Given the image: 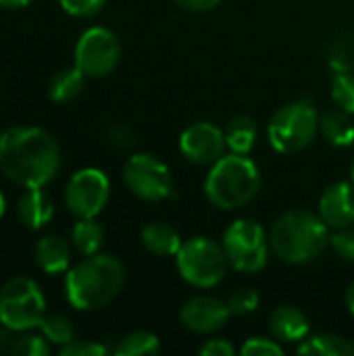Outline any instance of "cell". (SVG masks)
Listing matches in <instances>:
<instances>
[{
  "mask_svg": "<svg viewBox=\"0 0 354 356\" xmlns=\"http://www.w3.org/2000/svg\"><path fill=\"white\" fill-rule=\"evenodd\" d=\"M10 355L15 356H48L50 342L44 336H21L8 346Z\"/></svg>",
  "mask_w": 354,
  "mask_h": 356,
  "instance_id": "4316f807",
  "label": "cell"
},
{
  "mask_svg": "<svg viewBox=\"0 0 354 356\" xmlns=\"http://www.w3.org/2000/svg\"><path fill=\"white\" fill-rule=\"evenodd\" d=\"M259 302H261V296L252 288H240L227 298V307L232 315H238V317L255 313L259 309Z\"/></svg>",
  "mask_w": 354,
  "mask_h": 356,
  "instance_id": "83f0119b",
  "label": "cell"
},
{
  "mask_svg": "<svg viewBox=\"0 0 354 356\" xmlns=\"http://www.w3.org/2000/svg\"><path fill=\"white\" fill-rule=\"evenodd\" d=\"M232 317V311L227 307V300H219L215 296H192L182 305L179 321L186 330L194 334H215L221 327L227 325Z\"/></svg>",
  "mask_w": 354,
  "mask_h": 356,
  "instance_id": "4fadbf2b",
  "label": "cell"
},
{
  "mask_svg": "<svg viewBox=\"0 0 354 356\" xmlns=\"http://www.w3.org/2000/svg\"><path fill=\"white\" fill-rule=\"evenodd\" d=\"M296 355L300 356H353L354 344L336 334H315L307 336L296 346Z\"/></svg>",
  "mask_w": 354,
  "mask_h": 356,
  "instance_id": "ffe728a7",
  "label": "cell"
},
{
  "mask_svg": "<svg viewBox=\"0 0 354 356\" xmlns=\"http://www.w3.org/2000/svg\"><path fill=\"white\" fill-rule=\"evenodd\" d=\"M330 246L340 259L354 263V225L334 229L330 238Z\"/></svg>",
  "mask_w": 354,
  "mask_h": 356,
  "instance_id": "f546056e",
  "label": "cell"
},
{
  "mask_svg": "<svg viewBox=\"0 0 354 356\" xmlns=\"http://www.w3.org/2000/svg\"><path fill=\"white\" fill-rule=\"evenodd\" d=\"M159 353H161V340L146 330L129 332L115 346L117 356H154Z\"/></svg>",
  "mask_w": 354,
  "mask_h": 356,
  "instance_id": "cb8c5ba5",
  "label": "cell"
},
{
  "mask_svg": "<svg viewBox=\"0 0 354 356\" xmlns=\"http://www.w3.org/2000/svg\"><path fill=\"white\" fill-rule=\"evenodd\" d=\"M227 150L225 134L211 121H196L179 136V152L194 165H213Z\"/></svg>",
  "mask_w": 354,
  "mask_h": 356,
  "instance_id": "7c38bea8",
  "label": "cell"
},
{
  "mask_svg": "<svg viewBox=\"0 0 354 356\" xmlns=\"http://www.w3.org/2000/svg\"><path fill=\"white\" fill-rule=\"evenodd\" d=\"M344 302H346V309H348V313L354 315V282L348 286V290H346V296H344Z\"/></svg>",
  "mask_w": 354,
  "mask_h": 356,
  "instance_id": "8d00e7d4",
  "label": "cell"
},
{
  "mask_svg": "<svg viewBox=\"0 0 354 356\" xmlns=\"http://www.w3.org/2000/svg\"><path fill=\"white\" fill-rule=\"evenodd\" d=\"M317 213L328 223V227L342 229L354 225V181H336L328 186L319 198Z\"/></svg>",
  "mask_w": 354,
  "mask_h": 356,
  "instance_id": "5bb4252c",
  "label": "cell"
},
{
  "mask_svg": "<svg viewBox=\"0 0 354 356\" xmlns=\"http://www.w3.org/2000/svg\"><path fill=\"white\" fill-rule=\"evenodd\" d=\"M46 315V298L29 277H13L0 288V323L10 332L40 327Z\"/></svg>",
  "mask_w": 354,
  "mask_h": 356,
  "instance_id": "ba28073f",
  "label": "cell"
},
{
  "mask_svg": "<svg viewBox=\"0 0 354 356\" xmlns=\"http://www.w3.org/2000/svg\"><path fill=\"white\" fill-rule=\"evenodd\" d=\"M17 215L27 229H42L54 217V202L42 188H29L17 202Z\"/></svg>",
  "mask_w": 354,
  "mask_h": 356,
  "instance_id": "2e32d148",
  "label": "cell"
},
{
  "mask_svg": "<svg viewBox=\"0 0 354 356\" xmlns=\"http://www.w3.org/2000/svg\"><path fill=\"white\" fill-rule=\"evenodd\" d=\"M319 131L330 146L348 148L354 144V121L351 113L342 108H330L319 115Z\"/></svg>",
  "mask_w": 354,
  "mask_h": 356,
  "instance_id": "d6986e66",
  "label": "cell"
},
{
  "mask_svg": "<svg viewBox=\"0 0 354 356\" xmlns=\"http://www.w3.org/2000/svg\"><path fill=\"white\" fill-rule=\"evenodd\" d=\"M4 340V334H2V330H0V342Z\"/></svg>",
  "mask_w": 354,
  "mask_h": 356,
  "instance_id": "ab89813d",
  "label": "cell"
},
{
  "mask_svg": "<svg viewBox=\"0 0 354 356\" xmlns=\"http://www.w3.org/2000/svg\"><path fill=\"white\" fill-rule=\"evenodd\" d=\"M198 355L202 356H234L236 355V348L230 340L225 338H213V340H207L200 348H198Z\"/></svg>",
  "mask_w": 354,
  "mask_h": 356,
  "instance_id": "d6a6232c",
  "label": "cell"
},
{
  "mask_svg": "<svg viewBox=\"0 0 354 356\" xmlns=\"http://www.w3.org/2000/svg\"><path fill=\"white\" fill-rule=\"evenodd\" d=\"M319 131V113L307 100H296L280 106L267 125L271 146L280 154H296L311 146Z\"/></svg>",
  "mask_w": 354,
  "mask_h": 356,
  "instance_id": "8992f818",
  "label": "cell"
},
{
  "mask_svg": "<svg viewBox=\"0 0 354 356\" xmlns=\"http://www.w3.org/2000/svg\"><path fill=\"white\" fill-rule=\"evenodd\" d=\"M63 10L71 17H79V19H86V17H94L98 15L106 0H58Z\"/></svg>",
  "mask_w": 354,
  "mask_h": 356,
  "instance_id": "4dcf8cb0",
  "label": "cell"
},
{
  "mask_svg": "<svg viewBox=\"0 0 354 356\" xmlns=\"http://www.w3.org/2000/svg\"><path fill=\"white\" fill-rule=\"evenodd\" d=\"M111 198V181L104 171L86 167L71 175L65 186V207L77 219L96 217Z\"/></svg>",
  "mask_w": 354,
  "mask_h": 356,
  "instance_id": "8fae6325",
  "label": "cell"
},
{
  "mask_svg": "<svg viewBox=\"0 0 354 356\" xmlns=\"http://www.w3.org/2000/svg\"><path fill=\"white\" fill-rule=\"evenodd\" d=\"M332 229L319 213L307 209L286 211L275 219L269 232L271 252L288 265H307L317 261L330 246Z\"/></svg>",
  "mask_w": 354,
  "mask_h": 356,
  "instance_id": "7a4b0ae2",
  "label": "cell"
},
{
  "mask_svg": "<svg viewBox=\"0 0 354 356\" xmlns=\"http://www.w3.org/2000/svg\"><path fill=\"white\" fill-rule=\"evenodd\" d=\"M240 355L242 356H282L284 355V348H282V342L280 340H269V338H263V336H257V338H248L242 348H240Z\"/></svg>",
  "mask_w": 354,
  "mask_h": 356,
  "instance_id": "f1b7e54d",
  "label": "cell"
},
{
  "mask_svg": "<svg viewBox=\"0 0 354 356\" xmlns=\"http://www.w3.org/2000/svg\"><path fill=\"white\" fill-rule=\"evenodd\" d=\"M125 186L134 196L146 202H161L171 196L173 179L169 167L154 154H131L123 167Z\"/></svg>",
  "mask_w": 354,
  "mask_h": 356,
  "instance_id": "9c48e42d",
  "label": "cell"
},
{
  "mask_svg": "<svg viewBox=\"0 0 354 356\" xmlns=\"http://www.w3.org/2000/svg\"><path fill=\"white\" fill-rule=\"evenodd\" d=\"M123 263L113 254H92L73 265L65 275V294L77 311H98L121 292Z\"/></svg>",
  "mask_w": 354,
  "mask_h": 356,
  "instance_id": "3957f363",
  "label": "cell"
},
{
  "mask_svg": "<svg viewBox=\"0 0 354 356\" xmlns=\"http://www.w3.org/2000/svg\"><path fill=\"white\" fill-rule=\"evenodd\" d=\"M61 167V146L42 127L17 125L0 134V171L13 184L44 188Z\"/></svg>",
  "mask_w": 354,
  "mask_h": 356,
  "instance_id": "6da1fadb",
  "label": "cell"
},
{
  "mask_svg": "<svg viewBox=\"0 0 354 356\" xmlns=\"http://www.w3.org/2000/svg\"><path fill=\"white\" fill-rule=\"evenodd\" d=\"M35 263L38 267L48 273V275H61L69 271V263H71V246L67 244L65 238L61 236H44L38 240L35 250H33Z\"/></svg>",
  "mask_w": 354,
  "mask_h": 356,
  "instance_id": "e0dca14e",
  "label": "cell"
},
{
  "mask_svg": "<svg viewBox=\"0 0 354 356\" xmlns=\"http://www.w3.org/2000/svg\"><path fill=\"white\" fill-rule=\"evenodd\" d=\"M261 190V171L248 154H223L204 179L207 200L221 211L246 207Z\"/></svg>",
  "mask_w": 354,
  "mask_h": 356,
  "instance_id": "277c9868",
  "label": "cell"
},
{
  "mask_svg": "<svg viewBox=\"0 0 354 356\" xmlns=\"http://www.w3.org/2000/svg\"><path fill=\"white\" fill-rule=\"evenodd\" d=\"M40 330H42V336L58 348H63L75 340V327H73L71 319H67L65 315H58V313L44 315Z\"/></svg>",
  "mask_w": 354,
  "mask_h": 356,
  "instance_id": "d4e9b609",
  "label": "cell"
},
{
  "mask_svg": "<svg viewBox=\"0 0 354 356\" xmlns=\"http://www.w3.org/2000/svg\"><path fill=\"white\" fill-rule=\"evenodd\" d=\"M4 213H6V198H4V194L0 192V219L4 217Z\"/></svg>",
  "mask_w": 354,
  "mask_h": 356,
  "instance_id": "74e56055",
  "label": "cell"
},
{
  "mask_svg": "<svg viewBox=\"0 0 354 356\" xmlns=\"http://www.w3.org/2000/svg\"><path fill=\"white\" fill-rule=\"evenodd\" d=\"M106 353V346L90 340H73L61 348V356H104Z\"/></svg>",
  "mask_w": 354,
  "mask_h": 356,
  "instance_id": "1f68e13d",
  "label": "cell"
},
{
  "mask_svg": "<svg viewBox=\"0 0 354 356\" xmlns=\"http://www.w3.org/2000/svg\"><path fill=\"white\" fill-rule=\"evenodd\" d=\"M223 134H225L227 150L236 152V154H248L255 148L257 138H259L255 119H250L246 115H236L234 119H230Z\"/></svg>",
  "mask_w": 354,
  "mask_h": 356,
  "instance_id": "44dd1931",
  "label": "cell"
},
{
  "mask_svg": "<svg viewBox=\"0 0 354 356\" xmlns=\"http://www.w3.org/2000/svg\"><path fill=\"white\" fill-rule=\"evenodd\" d=\"M104 242V229L96 221V217H83L77 219V223L71 229V244L81 257L98 254Z\"/></svg>",
  "mask_w": 354,
  "mask_h": 356,
  "instance_id": "7402d4cb",
  "label": "cell"
},
{
  "mask_svg": "<svg viewBox=\"0 0 354 356\" xmlns=\"http://www.w3.org/2000/svg\"><path fill=\"white\" fill-rule=\"evenodd\" d=\"M351 179L354 181V161H353V165H351Z\"/></svg>",
  "mask_w": 354,
  "mask_h": 356,
  "instance_id": "f35d334b",
  "label": "cell"
},
{
  "mask_svg": "<svg viewBox=\"0 0 354 356\" xmlns=\"http://www.w3.org/2000/svg\"><path fill=\"white\" fill-rule=\"evenodd\" d=\"M83 86H86V73L73 65L54 73L48 86V96L54 102H69L81 94Z\"/></svg>",
  "mask_w": 354,
  "mask_h": 356,
  "instance_id": "603a6c76",
  "label": "cell"
},
{
  "mask_svg": "<svg viewBox=\"0 0 354 356\" xmlns=\"http://www.w3.org/2000/svg\"><path fill=\"white\" fill-rule=\"evenodd\" d=\"M227 263L240 273H261L269 263V238L255 219H236L221 238Z\"/></svg>",
  "mask_w": 354,
  "mask_h": 356,
  "instance_id": "52a82bcc",
  "label": "cell"
},
{
  "mask_svg": "<svg viewBox=\"0 0 354 356\" xmlns=\"http://www.w3.org/2000/svg\"><path fill=\"white\" fill-rule=\"evenodd\" d=\"M108 138H111V142L117 148H129L134 144V140H136L131 127H127V125H115V127H111L108 129Z\"/></svg>",
  "mask_w": 354,
  "mask_h": 356,
  "instance_id": "836d02e7",
  "label": "cell"
},
{
  "mask_svg": "<svg viewBox=\"0 0 354 356\" xmlns=\"http://www.w3.org/2000/svg\"><path fill=\"white\" fill-rule=\"evenodd\" d=\"M75 67L86 77H104L113 73L121 60V42L115 31L106 27L86 29L75 44Z\"/></svg>",
  "mask_w": 354,
  "mask_h": 356,
  "instance_id": "30bf717a",
  "label": "cell"
},
{
  "mask_svg": "<svg viewBox=\"0 0 354 356\" xmlns=\"http://www.w3.org/2000/svg\"><path fill=\"white\" fill-rule=\"evenodd\" d=\"M332 100L338 108L354 115V73L348 69H340L332 75L330 83Z\"/></svg>",
  "mask_w": 354,
  "mask_h": 356,
  "instance_id": "484cf974",
  "label": "cell"
},
{
  "mask_svg": "<svg viewBox=\"0 0 354 356\" xmlns=\"http://www.w3.org/2000/svg\"><path fill=\"white\" fill-rule=\"evenodd\" d=\"M173 2L190 13H209L215 6H219L221 0H173Z\"/></svg>",
  "mask_w": 354,
  "mask_h": 356,
  "instance_id": "e575fe53",
  "label": "cell"
},
{
  "mask_svg": "<svg viewBox=\"0 0 354 356\" xmlns=\"http://www.w3.org/2000/svg\"><path fill=\"white\" fill-rule=\"evenodd\" d=\"M179 277L194 288H215L227 273V257L221 242L209 236H194L186 240L175 254Z\"/></svg>",
  "mask_w": 354,
  "mask_h": 356,
  "instance_id": "5b68a950",
  "label": "cell"
},
{
  "mask_svg": "<svg viewBox=\"0 0 354 356\" xmlns=\"http://www.w3.org/2000/svg\"><path fill=\"white\" fill-rule=\"evenodd\" d=\"M33 0H0V8H8V10H17L23 8L27 4H31Z\"/></svg>",
  "mask_w": 354,
  "mask_h": 356,
  "instance_id": "d590c367",
  "label": "cell"
},
{
  "mask_svg": "<svg viewBox=\"0 0 354 356\" xmlns=\"http://www.w3.org/2000/svg\"><path fill=\"white\" fill-rule=\"evenodd\" d=\"M142 244L148 252L156 257H175L182 248V238L177 229L165 221H150L142 227Z\"/></svg>",
  "mask_w": 354,
  "mask_h": 356,
  "instance_id": "ac0fdd59",
  "label": "cell"
},
{
  "mask_svg": "<svg viewBox=\"0 0 354 356\" xmlns=\"http://www.w3.org/2000/svg\"><path fill=\"white\" fill-rule=\"evenodd\" d=\"M267 327H269V334L275 340L286 342V344H298L311 332L307 315L300 309L292 307V305L275 307L271 311L269 319H267Z\"/></svg>",
  "mask_w": 354,
  "mask_h": 356,
  "instance_id": "9a60e30c",
  "label": "cell"
}]
</instances>
